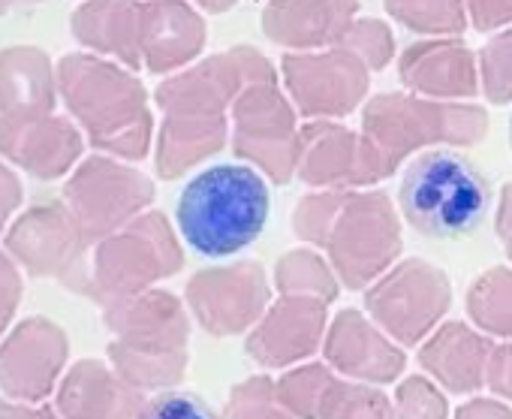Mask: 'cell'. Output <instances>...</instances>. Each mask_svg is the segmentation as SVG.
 I'll list each match as a JSON object with an SVG mask.
<instances>
[{
  "mask_svg": "<svg viewBox=\"0 0 512 419\" xmlns=\"http://www.w3.org/2000/svg\"><path fill=\"white\" fill-rule=\"evenodd\" d=\"M79 46L142 70V0H85L70 19Z\"/></svg>",
  "mask_w": 512,
  "mask_h": 419,
  "instance_id": "cell-21",
  "label": "cell"
},
{
  "mask_svg": "<svg viewBox=\"0 0 512 419\" xmlns=\"http://www.w3.org/2000/svg\"><path fill=\"white\" fill-rule=\"evenodd\" d=\"M359 16V0H269L263 34L284 49L314 52L344 40Z\"/></svg>",
  "mask_w": 512,
  "mask_h": 419,
  "instance_id": "cell-18",
  "label": "cell"
},
{
  "mask_svg": "<svg viewBox=\"0 0 512 419\" xmlns=\"http://www.w3.org/2000/svg\"><path fill=\"white\" fill-rule=\"evenodd\" d=\"M485 380H488V386H491L497 395L512 398V344H503V347H494V350H491Z\"/></svg>",
  "mask_w": 512,
  "mask_h": 419,
  "instance_id": "cell-35",
  "label": "cell"
},
{
  "mask_svg": "<svg viewBox=\"0 0 512 419\" xmlns=\"http://www.w3.org/2000/svg\"><path fill=\"white\" fill-rule=\"evenodd\" d=\"M491 202L488 178L458 151H422L404 169L398 205L404 221L428 239L470 236Z\"/></svg>",
  "mask_w": 512,
  "mask_h": 419,
  "instance_id": "cell-5",
  "label": "cell"
},
{
  "mask_svg": "<svg viewBox=\"0 0 512 419\" xmlns=\"http://www.w3.org/2000/svg\"><path fill=\"white\" fill-rule=\"evenodd\" d=\"M296 175L323 190H356L383 181V169L365 133L338 121H308L302 127Z\"/></svg>",
  "mask_w": 512,
  "mask_h": 419,
  "instance_id": "cell-12",
  "label": "cell"
},
{
  "mask_svg": "<svg viewBox=\"0 0 512 419\" xmlns=\"http://www.w3.org/2000/svg\"><path fill=\"white\" fill-rule=\"evenodd\" d=\"M332 383H335V377L326 365H305L278 380V398L293 416L317 419Z\"/></svg>",
  "mask_w": 512,
  "mask_h": 419,
  "instance_id": "cell-27",
  "label": "cell"
},
{
  "mask_svg": "<svg viewBox=\"0 0 512 419\" xmlns=\"http://www.w3.org/2000/svg\"><path fill=\"white\" fill-rule=\"evenodd\" d=\"M0 154L28 166L34 175L55 178L82 154V136L55 112L34 118H0Z\"/></svg>",
  "mask_w": 512,
  "mask_h": 419,
  "instance_id": "cell-19",
  "label": "cell"
},
{
  "mask_svg": "<svg viewBox=\"0 0 512 419\" xmlns=\"http://www.w3.org/2000/svg\"><path fill=\"white\" fill-rule=\"evenodd\" d=\"M467 19L476 31H497L512 25V0H464Z\"/></svg>",
  "mask_w": 512,
  "mask_h": 419,
  "instance_id": "cell-34",
  "label": "cell"
},
{
  "mask_svg": "<svg viewBox=\"0 0 512 419\" xmlns=\"http://www.w3.org/2000/svg\"><path fill=\"white\" fill-rule=\"evenodd\" d=\"M299 136V112L269 64L250 76L232 100V151L244 163L263 169L275 184H287L299 166Z\"/></svg>",
  "mask_w": 512,
  "mask_h": 419,
  "instance_id": "cell-6",
  "label": "cell"
},
{
  "mask_svg": "<svg viewBox=\"0 0 512 419\" xmlns=\"http://www.w3.org/2000/svg\"><path fill=\"white\" fill-rule=\"evenodd\" d=\"M193 4L205 13H229L238 0H193Z\"/></svg>",
  "mask_w": 512,
  "mask_h": 419,
  "instance_id": "cell-38",
  "label": "cell"
},
{
  "mask_svg": "<svg viewBox=\"0 0 512 419\" xmlns=\"http://www.w3.org/2000/svg\"><path fill=\"white\" fill-rule=\"evenodd\" d=\"M386 13L422 37H458L467 28L464 0H383Z\"/></svg>",
  "mask_w": 512,
  "mask_h": 419,
  "instance_id": "cell-24",
  "label": "cell"
},
{
  "mask_svg": "<svg viewBox=\"0 0 512 419\" xmlns=\"http://www.w3.org/2000/svg\"><path fill=\"white\" fill-rule=\"evenodd\" d=\"M494 344L464 323L440 326L419 350L422 368H428L449 392H476L485 383Z\"/></svg>",
  "mask_w": 512,
  "mask_h": 419,
  "instance_id": "cell-23",
  "label": "cell"
},
{
  "mask_svg": "<svg viewBox=\"0 0 512 419\" xmlns=\"http://www.w3.org/2000/svg\"><path fill=\"white\" fill-rule=\"evenodd\" d=\"M269 64L272 61L253 46H235L223 55L190 64L157 85L154 100L163 112L157 172L163 178H178L226 145L235 94Z\"/></svg>",
  "mask_w": 512,
  "mask_h": 419,
  "instance_id": "cell-1",
  "label": "cell"
},
{
  "mask_svg": "<svg viewBox=\"0 0 512 419\" xmlns=\"http://www.w3.org/2000/svg\"><path fill=\"white\" fill-rule=\"evenodd\" d=\"M58 70L37 46L0 52V118L52 115L58 106Z\"/></svg>",
  "mask_w": 512,
  "mask_h": 419,
  "instance_id": "cell-22",
  "label": "cell"
},
{
  "mask_svg": "<svg viewBox=\"0 0 512 419\" xmlns=\"http://www.w3.org/2000/svg\"><path fill=\"white\" fill-rule=\"evenodd\" d=\"M181 263L184 257L166 218L145 215L100 248L97 281L106 296L127 299L151 281L175 275Z\"/></svg>",
  "mask_w": 512,
  "mask_h": 419,
  "instance_id": "cell-11",
  "label": "cell"
},
{
  "mask_svg": "<svg viewBox=\"0 0 512 419\" xmlns=\"http://www.w3.org/2000/svg\"><path fill=\"white\" fill-rule=\"evenodd\" d=\"M326 359L359 380L371 383H389L404 371V353L395 347L374 323L365 320V314L347 308L335 317L329 335H326Z\"/></svg>",
  "mask_w": 512,
  "mask_h": 419,
  "instance_id": "cell-20",
  "label": "cell"
},
{
  "mask_svg": "<svg viewBox=\"0 0 512 419\" xmlns=\"http://www.w3.org/2000/svg\"><path fill=\"white\" fill-rule=\"evenodd\" d=\"M398 76L410 94L431 100H470L479 94V64L455 37H431L404 49Z\"/></svg>",
  "mask_w": 512,
  "mask_h": 419,
  "instance_id": "cell-16",
  "label": "cell"
},
{
  "mask_svg": "<svg viewBox=\"0 0 512 419\" xmlns=\"http://www.w3.org/2000/svg\"><path fill=\"white\" fill-rule=\"evenodd\" d=\"M452 290L440 269L425 260H407L386 272L365 293V308L383 332L401 344H419L449 311Z\"/></svg>",
  "mask_w": 512,
  "mask_h": 419,
  "instance_id": "cell-10",
  "label": "cell"
},
{
  "mask_svg": "<svg viewBox=\"0 0 512 419\" xmlns=\"http://www.w3.org/2000/svg\"><path fill=\"white\" fill-rule=\"evenodd\" d=\"M326 305L314 296H281L247 338V356L263 368H284L311 356L326 332Z\"/></svg>",
  "mask_w": 512,
  "mask_h": 419,
  "instance_id": "cell-15",
  "label": "cell"
},
{
  "mask_svg": "<svg viewBox=\"0 0 512 419\" xmlns=\"http://www.w3.org/2000/svg\"><path fill=\"white\" fill-rule=\"evenodd\" d=\"M205 40V19L187 0H142V70L178 73L202 55Z\"/></svg>",
  "mask_w": 512,
  "mask_h": 419,
  "instance_id": "cell-17",
  "label": "cell"
},
{
  "mask_svg": "<svg viewBox=\"0 0 512 419\" xmlns=\"http://www.w3.org/2000/svg\"><path fill=\"white\" fill-rule=\"evenodd\" d=\"M497 236L503 242V251L512 260V181L500 193V208H497Z\"/></svg>",
  "mask_w": 512,
  "mask_h": 419,
  "instance_id": "cell-36",
  "label": "cell"
},
{
  "mask_svg": "<svg viewBox=\"0 0 512 419\" xmlns=\"http://www.w3.org/2000/svg\"><path fill=\"white\" fill-rule=\"evenodd\" d=\"M151 196L154 187L142 172L121 166L109 157L88 160L70 181V199L85 239L112 233L130 215H136L142 205H148Z\"/></svg>",
  "mask_w": 512,
  "mask_h": 419,
  "instance_id": "cell-14",
  "label": "cell"
},
{
  "mask_svg": "<svg viewBox=\"0 0 512 419\" xmlns=\"http://www.w3.org/2000/svg\"><path fill=\"white\" fill-rule=\"evenodd\" d=\"M223 419H293V413L278 398V383L260 374L238 383L226 404Z\"/></svg>",
  "mask_w": 512,
  "mask_h": 419,
  "instance_id": "cell-29",
  "label": "cell"
},
{
  "mask_svg": "<svg viewBox=\"0 0 512 419\" xmlns=\"http://www.w3.org/2000/svg\"><path fill=\"white\" fill-rule=\"evenodd\" d=\"M317 419H395V410L383 392L335 380Z\"/></svg>",
  "mask_w": 512,
  "mask_h": 419,
  "instance_id": "cell-28",
  "label": "cell"
},
{
  "mask_svg": "<svg viewBox=\"0 0 512 419\" xmlns=\"http://www.w3.org/2000/svg\"><path fill=\"white\" fill-rule=\"evenodd\" d=\"M28 4H43V0H0V16H7L16 7H28Z\"/></svg>",
  "mask_w": 512,
  "mask_h": 419,
  "instance_id": "cell-39",
  "label": "cell"
},
{
  "mask_svg": "<svg viewBox=\"0 0 512 419\" xmlns=\"http://www.w3.org/2000/svg\"><path fill=\"white\" fill-rule=\"evenodd\" d=\"M275 287L281 296H314L332 302L338 296V278L323 257L308 248L290 251L275 266Z\"/></svg>",
  "mask_w": 512,
  "mask_h": 419,
  "instance_id": "cell-26",
  "label": "cell"
},
{
  "mask_svg": "<svg viewBox=\"0 0 512 419\" xmlns=\"http://www.w3.org/2000/svg\"><path fill=\"white\" fill-rule=\"evenodd\" d=\"M136 419H220V416L193 392H160L139 407Z\"/></svg>",
  "mask_w": 512,
  "mask_h": 419,
  "instance_id": "cell-33",
  "label": "cell"
},
{
  "mask_svg": "<svg viewBox=\"0 0 512 419\" xmlns=\"http://www.w3.org/2000/svg\"><path fill=\"white\" fill-rule=\"evenodd\" d=\"M281 79L296 112L308 121L347 118L371 88V70L344 46L284 55Z\"/></svg>",
  "mask_w": 512,
  "mask_h": 419,
  "instance_id": "cell-9",
  "label": "cell"
},
{
  "mask_svg": "<svg viewBox=\"0 0 512 419\" xmlns=\"http://www.w3.org/2000/svg\"><path fill=\"white\" fill-rule=\"evenodd\" d=\"M455 419H512V410L503 407V404H497V401H482V398H476V401L464 404V407L458 410Z\"/></svg>",
  "mask_w": 512,
  "mask_h": 419,
  "instance_id": "cell-37",
  "label": "cell"
},
{
  "mask_svg": "<svg viewBox=\"0 0 512 419\" xmlns=\"http://www.w3.org/2000/svg\"><path fill=\"white\" fill-rule=\"evenodd\" d=\"M482 91L494 106L512 100V25L494 34L479 55Z\"/></svg>",
  "mask_w": 512,
  "mask_h": 419,
  "instance_id": "cell-30",
  "label": "cell"
},
{
  "mask_svg": "<svg viewBox=\"0 0 512 419\" xmlns=\"http://www.w3.org/2000/svg\"><path fill=\"white\" fill-rule=\"evenodd\" d=\"M58 94L85 127L91 145L142 160L151 148L154 118L148 91L136 73L97 52H73L58 61Z\"/></svg>",
  "mask_w": 512,
  "mask_h": 419,
  "instance_id": "cell-2",
  "label": "cell"
},
{
  "mask_svg": "<svg viewBox=\"0 0 512 419\" xmlns=\"http://www.w3.org/2000/svg\"><path fill=\"white\" fill-rule=\"evenodd\" d=\"M467 311L482 332L512 338V272L488 269L467 293Z\"/></svg>",
  "mask_w": 512,
  "mask_h": 419,
  "instance_id": "cell-25",
  "label": "cell"
},
{
  "mask_svg": "<svg viewBox=\"0 0 512 419\" xmlns=\"http://www.w3.org/2000/svg\"><path fill=\"white\" fill-rule=\"evenodd\" d=\"M187 302L211 335H238L269 308V281L260 263L205 269L187 284Z\"/></svg>",
  "mask_w": 512,
  "mask_h": 419,
  "instance_id": "cell-13",
  "label": "cell"
},
{
  "mask_svg": "<svg viewBox=\"0 0 512 419\" xmlns=\"http://www.w3.org/2000/svg\"><path fill=\"white\" fill-rule=\"evenodd\" d=\"M347 290H365L401 254V224L386 193L344 190L320 242Z\"/></svg>",
  "mask_w": 512,
  "mask_h": 419,
  "instance_id": "cell-7",
  "label": "cell"
},
{
  "mask_svg": "<svg viewBox=\"0 0 512 419\" xmlns=\"http://www.w3.org/2000/svg\"><path fill=\"white\" fill-rule=\"evenodd\" d=\"M362 133L377 154L383 178H389L428 145H476L488 133V115L467 100L380 94L365 103Z\"/></svg>",
  "mask_w": 512,
  "mask_h": 419,
  "instance_id": "cell-4",
  "label": "cell"
},
{
  "mask_svg": "<svg viewBox=\"0 0 512 419\" xmlns=\"http://www.w3.org/2000/svg\"><path fill=\"white\" fill-rule=\"evenodd\" d=\"M509 139H512V121H509Z\"/></svg>",
  "mask_w": 512,
  "mask_h": 419,
  "instance_id": "cell-40",
  "label": "cell"
},
{
  "mask_svg": "<svg viewBox=\"0 0 512 419\" xmlns=\"http://www.w3.org/2000/svg\"><path fill=\"white\" fill-rule=\"evenodd\" d=\"M398 419H446V398L425 377H410L395 392Z\"/></svg>",
  "mask_w": 512,
  "mask_h": 419,
  "instance_id": "cell-32",
  "label": "cell"
},
{
  "mask_svg": "<svg viewBox=\"0 0 512 419\" xmlns=\"http://www.w3.org/2000/svg\"><path fill=\"white\" fill-rule=\"evenodd\" d=\"M269 212L266 178L247 163H220L187 181L175 205V224L196 254L232 257L263 236Z\"/></svg>",
  "mask_w": 512,
  "mask_h": 419,
  "instance_id": "cell-3",
  "label": "cell"
},
{
  "mask_svg": "<svg viewBox=\"0 0 512 419\" xmlns=\"http://www.w3.org/2000/svg\"><path fill=\"white\" fill-rule=\"evenodd\" d=\"M109 323L127 338L115 347L121 365L145 383H175L187 362V317L169 293L127 296L109 311Z\"/></svg>",
  "mask_w": 512,
  "mask_h": 419,
  "instance_id": "cell-8",
  "label": "cell"
},
{
  "mask_svg": "<svg viewBox=\"0 0 512 419\" xmlns=\"http://www.w3.org/2000/svg\"><path fill=\"white\" fill-rule=\"evenodd\" d=\"M338 46L350 49L359 61H365V67L371 73L383 70L392 61V55H395L392 28L386 22H380V19H356Z\"/></svg>",
  "mask_w": 512,
  "mask_h": 419,
  "instance_id": "cell-31",
  "label": "cell"
}]
</instances>
